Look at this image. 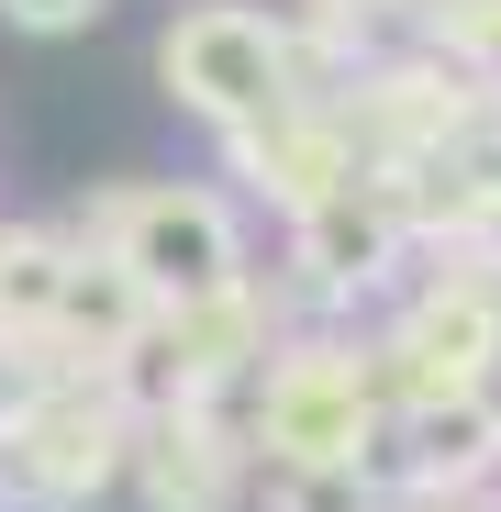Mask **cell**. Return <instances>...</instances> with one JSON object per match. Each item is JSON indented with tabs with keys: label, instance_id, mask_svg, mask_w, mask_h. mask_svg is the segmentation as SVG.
I'll list each match as a JSON object with an SVG mask.
<instances>
[{
	"label": "cell",
	"instance_id": "obj_10",
	"mask_svg": "<svg viewBox=\"0 0 501 512\" xmlns=\"http://www.w3.org/2000/svg\"><path fill=\"white\" fill-rule=\"evenodd\" d=\"M446 245H457V268H479V279H501V190H468L446 223H435Z\"/></svg>",
	"mask_w": 501,
	"mask_h": 512
},
{
	"label": "cell",
	"instance_id": "obj_12",
	"mask_svg": "<svg viewBox=\"0 0 501 512\" xmlns=\"http://www.w3.org/2000/svg\"><path fill=\"white\" fill-rule=\"evenodd\" d=\"M468 401H479V412H490V435H501V368H490V379H479V390H468Z\"/></svg>",
	"mask_w": 501,
	"mask_h": 512
},
{
	"label": "cell",
	"instance_id": "obj_7",
	"mask_svg": "<svg viewBox=\"0 0 501 512\" xmlns=\"http://www.w3.org/2000/svg\"><path fill=\"white\" fill-rule=\"evenodd\" d=\"M123 490H134V512H245V490H257L245 412H145Z\"/></svg>",
	"mask_w": 501,
	"mask_h": 512
},
{
	"label": "cell",
	"instance_id": "obj_2",
	"mask_svg": "<svg viewBox=\"0 0 501 512\" xmlns=\"http://www.w3.org/2000/svg\"><path fill=\"white\" fill-rule=\"evenodd\" d=\"M390 423V390L357 346L334 334H279V357L245 390V446L268 479H357Z\"/></svg>",
	"mask_w": 501,
	"mask_h": 512
},
{
	"label": "cell",
	"instance_id": "obj_6",
	"mask_svg": "<svg viewBox=\"0 0 501 512\" xmlns=\"http://www.w3.org/2000/svg\"><path fill=\"white\" fill-rule=\"evenodd\" d=\"M401 256H412V212H401V190L368 167V179H346L334 201H312V212L290 223V301H357V290H390Z\"/></svg>",
	"mask_w": 501,
	"mask_h": 512
},
{
	"label": "cell",
	"instance_id": "obj_9",
	"mask_svg": "<svg viewBox=\"0 0 501 512\" xmlns=\"http://www.w3.org/2000/svg\"><path fill=\"white\" fill-rule=\"evenodd\" d=\"M78 268V245L56 223H0V346H45V323H56V290Z\"/></svg>",
	"mask_w": 501,
	"mask_h": 512
},
{
	"label": "cell",
	"instance_id": "obj_11",
	"mask_svg": "<svg viewBox=\"0 0 501 512\" xmlns=\"http://www.w3.org/2000/svg\"><path fill=\"white\" fill-rule=\"evenodd\" d=\"M112 12V0H0V23H12V34H90Z\"/></svg>",
	"mask_w": 501,
	"mask_h": 512
},
{
	"label": "cell",
	"instance_id": "obj_5",
	"mask_svg": "<svg viewBox=\"0 0 501 512\" xmlns=\"http://www.w3.org/2000/svg\"><path fill=\"white\" fill-rule=\"evenodd\" d=\"M390 412L412 401H468L490 368H501V279L479 268H424L401 301H390V334L368 346Z\"/></svg>",
	"mask_w": 501,
	"mask_h": 512
},
{
	"label": "cell",
	"instance_id": "obj_4",
	"mask_svg": "<svg viewBox=\"0 0 501 512\" xmlns=\"http://www.w3.org/2000/svg\"><path fill=\"white\" fill-rule=\"evenodd\" d=\"M156 78L167 101L212 134H245L301 101V67H290V23L257 12V0H190V12H167L156 34Z\"/></svg>",
	"mask_w": 501,
	"mask_h": 512
},
{
	"label": "cell",
	"instance_id": "obj_1",
	"mask_svg": "<svg viewBox=\"0 0 501 512\" xmlns=\"http://www.w3.org/2000/svg\"><path fill=\"white\" fill-rule=\"evenodd\" d=\"M56 234L112 256L145 290V312H190V301H223V290L257 279L245 268V212L223 190H201V179H101Z\"/></svg>",
	"mask_w": 501,
	"mask_h": 512
},
{
	"label": "cell",
	"instance_id": "obj_3",
	"mask_svg": "<svg viewBox=\"0 0 501 512\" xmlns=\"http://www.w3.org/2000/svg\"><path fill=\"white\" fill-rule=\"evenodd\" d=\"M134 457V401L112 379H34L0 390V501L12 512H90Z\"/></svg>",
	"mask_w": 501,
	"mask_h": 512
},
{
	"label": "cell",
	"instance_id": "obj_8",
	"mask_svg": "<svg viewBox=\"0 0 501 512\" xmlns=\"http://www.w3.org/2000/svg\"><path fill=\"white\" fill-rule=\"evenodd\" d=\"M223 156H234V179L257 190V201H279L290 223L312 201H334L346 179H368V156H357V134H346L334 101H290L268 123H245V134H223Z\"/></svg>",
	"mask_w": 501,
	"mask_h": 512
}]
</instances>
